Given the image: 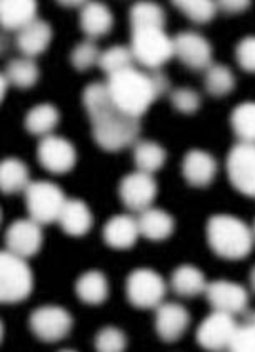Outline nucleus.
<instances>
[{
    "instance_id": "58836bf2",
    "label": "nucleus",
    "mask_w": 255,
    "mask_h": 352,
    "mask_svg": "<svg viewBox=\"0 0 255 352\" xmlns=\"http://www.w3.org/2000/svg\"><path fill=\"white\" fill-rule=\"evenodd\" d=\"M235 56H237V62L245 72H254L255 69V38L254 37H245L244 41L239 42L237 50H235Z\"/></svg>"
},
{
    "instance_id": "5701e85b",
    "label": "nucleus",
    "mask_w": 255,
    "mask_h": 352,
    "mask_svg": "<svg viewBox=\"0 0 255 352\" xmlns=\"http://www.w3.org/2000/svg\"><path fill=\"white\" fill-rule=\"evenodd\" d=\"M113 25L112 12L99 2H87L80 12V27L90 38L102 37L111 32Z\"/></svg>"
},
{
    "instance_id": "39448f33",
    "label": "nucleus",
    "mask_w": 255,
    "mask_h": 352,
    "mask_svg": "<svg viewBox=\"0 0 255 352\" xmlns=\"http://www.w3.org/2000/svg\"><path fill=\"white\" fill-rule=\"evenodd\" d=\"M131 52L145 69L159 70L174 57V44L164 29H133Z\"/></svg>"
},
{
    "instance_id": "2eb2a0df",
    "label": "nucleus",
    "mask_w": 255,
    "mask_h": 352,
    "mask_svg": "<svg viewBox=\"0 0 255 352\" xmlns=\"http://www.w3.org/2000/svg\"><path fill=\"white\" fill-rule=\"evenodd\" d=\"M237 326L232 314L214 311L197 329V342L207 351H222L229 346L232 332Z\"/></svg>"
},
{
    "instance_id": "c9c22d12",
    "label": "nucleus",
    "mask_w": 255,
    "mask_h": 352,
    "mask_svg": "<svg viewBox=\"0 0 255 352\" xmlns=\"http://www.w3.org/2000/svg\"><path fill=\"white\" fill-rule=\"evenodd\" d=\"M227 349L234 352H252L255 349V326L252 316L242 326H235Z\"/></svg>"
},
{
    "instance_id": "f257e3e1",
    "label": "nucleus",
    "mask_w": 255,
    "mask_h": 352,
    "mask_svg": "<svg viewBox=\"0 0 255 352\" xmlns=\"http://www.w3.org/2000/svg\"><path fill=\"white\" fill-rule=\"evenodd\" d=\"M82 99L92 124L93 139L104 151L117 152L135 144L140 134L139 119L124 114L113 104L105 84L93 82L87 85Z\"/></svg>"
},
{
    "instance_id": "a211bd4d",
    "label": "nucleus",
    "mask_w": 255,
    "mask_h": 352,
    "mask_svg": "<svg viewBox=\"0 0 255 352\" xmlns=\"http://www.w3.org/2000/svg\"><path fill=\"white\" fill-rule=\"evenodd\" d=\"M37 19V2L34 0H3L0 2V27L7 32H21Z\"/></svg>"
},
{
    "instance_id": "a19ab883",
    "label": "nucleus",
    "mask_w": 255,
    "mask_h": 352,
    "mask_svg": "<svg viewBox=\"0 0 255 352\" xmlns=\"http://www.w3.org/2000/svg\"><path fill=\"white\" fill-rule=\"evenodd\" d=\"M7 87H9V82H7L5 76H3V74H0V102H2V100H3V96H5Z\"/></svg>"
},
{
    "instance_id": "a18cd8bd",
    "label": "nucleus",
    "mask_w": 255,
    "mask_h": 352,
    "mask_svg": "<svg viewBox=\"0 0 255 352\" xmlns=\"http://www.w3.org/2000/svg\"><path fill=\"white\" fill-rule=\"evenodd\" d=\"M0 221H2V210H0Z\"/></svg>"
},
{
    "instance_id": "dca6fc26",
    "label": "nucleus",
    "mask_w": 255,
    "mask_h": 352,
    "mask_svg": "<svg viewBox=\"0 0 255 352\" xmlns=\"http://www.w3.org/2000/svg\"><path fill=\"white\" fill-rule=\"evenodd\" d=\"M155 309V329L159 338L166 342L179 341L190 322L187 309L175 302H162Z\"/></svg>"
},
{
    "instance_id": "9d476101",
    "label": "nucleus",
    "mask_w": 255,
    "mask_h": 352,
    "mask_svg": "<svg viewBox=\"0 0 255 352\" xmlns=\"http://www.w3.org/2000/svg\"><path fill=\"white\" fill-rule=\"evenodd\" d=\"M207 300L214 311L227 312V314H245L249 312V292L242 285L229 283V280H214L206 285Z\"/></svg>"
},
{
    "instance_id": "7c9ffc66",
    "label": "nucleus",
    "mask_w": 255,
    "mask_h": 352,
    "mask_svg": "<svg viewBox=\"0 0 255 352\" xmlns=\"http://www.w3.org/2000/svg\"><path fill=\"white\" fill-rule=\"evenodd\" d=\"M206 91L214 97H223L230 94L235 87V77L227 65L210 64L206 69Z\"/></svg>"
},
{
    "instance_id": "e433bc0d",
    "label": "nucleus",
    "mask_w": 255,
    "mask_h": 352,
    "mask_svg": "<svg viewBox=\"0 0 255 352\" xmlns=\"http://www.w3.org/2000/svg\"><path fill=\"white\" fill-rule=\"evenodd\" d=\"M96 347L100 352H119L127 347L125 334L117 327H104L96 338Z\"/></svg>"
},
{
    "instance_id": "4468645a",
    "label": "nucleus",
    "mask_w": 255,
    "mask_h": 352,
    "mask_svg": "<svg viewBox=\"0 0 255 352\" xmlns=\"http://www.w3.org/2000/svg\"><path fill=\"white\" fill-rule=\"evenodd\" d=\"M174 56L194 70H206L212 64V47L206 37L197 32H180L172 38Z\"/></svg>"
},
{
    "instance_id": "aec40b11",
    "label": "nucleus",
    "mask_w": 255,
    "mask_h": 352,
    "mask_svg": "<svg viewBox=\"0 0 255 352\" xmlns=\"http://www.w3.org/2000/svg\"><path fill=\"white\" fill-rule=\"evenodd\" d=\"M50 41H52V27L45 21L35 19L32 23H29L21 32H17L15 44L27 58H34L45 52Z\"/></svg>"
},
{
    "instance_id": "20e7f679",
    "label": "nucleus",
    "mask_w": 255,
    "mask_h": 352,
    "mask_svg": "<svg viewBox=\"0 0 255 352\" xmlns=\"http://www.w3.org/2000/svg\"><path fill=\"white\" fill-rule=\"evenodd\" d=\"M34 276L25 259L0 250V304L22 302L30 296Z\"/></svg>"
},
{
    "instance_id": "37998d69",
    "label": "nucleus",
    "mask_w": 255,
    "mask_h": 352,
    "mask_svg": "<svg viewBox=\"0 0 255 352\" xmlns=\"http://www.w3.org/2000/svg\"><path fill=\"white\" fill-rule=\"evenodd\" d=\"M5 44H7V38L5 37H0V54L5 50Z\"/></svg>"
},
{
    "instance_id": "6e6552de",
    "label": "nucleus",
    "mask_w": 255,
    "mask_h": 352,
    "mask_svg": "<svg viewBox=\"0 0 255 352\" xmlns=\"http://www.w3.org/2000/svg\"><path fill=\"white\" fill-rule=\"evenodd\" d=\"M72 316L64 307L44 306L35 309L29 319V326L35 338L44 342L62 341L72 329Z\"/></svg>"
},
{
    "instance_id": "b1692460",
    "label": "nucleus",
    "mask_w": 255,
    "mask_h": 352,
    "mask_svg": "<svg viewBox=\"0 0 255 352\" xmlns=\"http://www.w3.org/2000/svg\"><path fill=\"white\" fill-rule=\"evenodd\" d=\"M29 184V169L21 159L9 157L0 160V192L7 195L22 192Z\"/></svg>"
},
{
    "instance_id": "6ab92c4d",
    "label": "nucleus",
    "mask_w": 255,
    "mask_h": 352,
    "mask_svg": "<svg viewBox=\"0 0 255 352\" xmlns=\"http://www.w3.org/2000/svg\"><path fill=\"white\" fill-rule=\"evenodd\" d=\"M62 230L69 236H85L92 228V212L84 201L78 199H65L60 214L57 217Z\"/></svg>"
},
{
    "instance_id": "393cba45",
    "label": "nucleus",
    "mask_w": 255,
    "mask_h": 352,
    "mask_svg": "<svg viewBox=\"0 0 255 352\" xmlns=\"http://www.w3.org/2000/svg\"><path fill=\"white\" fill-rule=\"evenodd\" d=\"M78 299L90 306H99L109 296L107 277L100 271H89L78 277L76 284Z\"/></svg>"
},
{
    "instance_id": "79ce46f5",
    "label": "nucleus",
    "mask_w": 255,
    "mask_h": 352,
    "mask_svg": "<svg viewBox=\"0 0 255 352\" xmlns=\"http://www.w3.org/2000/svg\"><path fill=\"white\" fill-rule=\"evenodd\" d=\"M60 6H70V7H77V6H84L87 2H58Z\"/></svg>"
},
{
    "instance_id": "72a5a7b5",
    "label": "nucleus",
    "mask_w": 255,
    "mask_h": 352,
    "mask_svg": "<svg viewBox=\"0 0 255 352\" xmlns=\"http://www.w3.org/2000/svg\"><path fill=\"white\" fill-rule=\"evenodd\" d=\"M172 3L195 23L210 22L217 12V6L210 0H175Z\"/></svg>"
},
{
    "instance_id": "ddd939ff",
    "label": "nucleus",
    "mask_w": 255,
    "mask_h": 352,
    "mask_svg": "<svg viewBox=\"0 0 255 352\" xmlns=\"http://www.w3.org/2000/svg\"><path fill=\"white\" fill-rule=\"evenodd\" d=\"M120 199L124 206L133 212H142L148 209L154 202L157 195V182L152 174L145 172H133V174L125 175L119 187Z\"/></svg>"
},
{
    "instance_id": "f3484780",
    "label": "nucleus",
    "mask_w": 255,
    "mask_h": 352,
    "mask_svg": "<svg viewBox=\"0 0 255 352\" xmlns=\"http://www.w3.org/2000/svg\"><path fill=\"white\" fill-rule=\"evenodd\" d=\"M215 172H217V160L209 152L194 148L184 157L182 174L190 186L207 187L214 181Z\"/></svg>"
},
{
    "instance_id": "4c0bfd02",
    "label": "nucleus",
    "mask_w": 255,
    "mask_h": 352,
    "mask_svg": "<svg viewBox=\"0 0 255 352\" xmlns=\"http://www.w3.org/2000/svg\"><path fill=\"white\" fill-rule=\"evenodd\" d=\"M170 102L182 114H194L200 107V96L194 89L180 87L170 92Z\"/></svg>"
},
{
    "instance_id": "bb28decb",
    "label": "nucleus",
    "mask_w": 255,
    "mask_h": 352,
    "mask_svg": "<svg viewBox=\"0 0 255 352\" xmlns=\"http://www.w3.org/2000/svg\"><path fill=\"white\" fill-rule=\"evenodd\" d=\"M167 152L160 144L152 142V140H140L133 147V160L137 164V169L145 174H154L162 169L166 164Z\"/></svg>"
},
{
    "instance_id": "f8f14e48",
    "label": "nucleus",
    "mask_w": 255,
    "mask_h": 352,
    "mask_svg": "<svg viewBox=\"0 0 255 352\" xmlns=\"http://www.w3.org/2000/svg\"><path fill=\"white\" fill-rule=\"evenodd\" d=\"M37 157L42 167L52 174H65L76 166V147L69 140L57 135H45L37 148Z\"/></svg>"
},
{
    "instance_id": "ea45409f",
    "label": "nucleus",
    "mask_w": 255,
    "mask_h": 352,
    "mask_svg": "<svg viewBox=\"0 0 255 352\" xmlns=\"http://www.w3.org/2000/svg\"><path fill=\"white\" fill-rule=\"evenodd\" d=\"M215 6L221 7L223 12H229V14H234V12L245 10L247 7L250 6V2H241V0H237V2H217V3H215Z\"/></svg>"
},
{
    "instance_id": "9b49d317",
    "label": "nucleus",
    "mask_w": 255,
    "mask_h": 352,
    "mask_svg": "<svg viewBox=\"0 0 255 352\" xmlns=\"http://www.w3.org/2000/svg\"><path fill=\"white\" fill-rule=\"evenodd\" d=\"M42 241H44L42 226L32 219H21V221L12 222L5 232L7 250L22 259L35 256L42 248Z\"/></svg>"
},
{
    "instance_id": "c85d7f7f",
    "label": "nucleus",
    "mask_w": 255,
    "mask_h": 352,
    "mask_svg": "<svg viewBox=\"0 0 255 352\" xmlns=\"http://www.w3.org/2000/svg\"><path fill=\"white\" fill-rule=\"evenodd\" d=\"M5 79L9 84L15 85L19 89H30L38 80L37 64L34 58H12L9 64L5 65V72H3Z\"/></svg>"
},
{
    "instance_id": "4be33fe9",
    "label": "nucleus",
    "mask_w": 255,
    "mask_h": 352,
    "mask_svg": "<svg viewBox=\"0 0 255 352\" xmlns=\"http://www.w3.org/2000/svg\"><path fill=\"white\" fill-rule=\"evenodd\" d=\"M137 226H139V234H142L145 239L164 241V239L172 236L175 222L170 214H167L166 210L148 207V209L140 212L139 219H137Z\"/></svg>"
},
{
    "instance_id": "c756f323",
    "label": "nucleus",
    "mask_w": 255,
    "mask_h": 352,
    "mask_svg": "<svg viewBox=\"0 0 255 352\" xmlns=\"http://www.w3.org/2000/svg\"><path fill=\"white\" fill-rule=\"evenodd\" d=\"M166 12L154 2H137L131 9V27L133 29H164Z\"/></svg>"
},
{
    "instance_id": "cd10ccee",
    "label": "nucleus",
    "mask_w": 255,
    "mask_h": 352,
    "mask_svg": "<svg viewBox=\"0 0 255 352\" xmlns=\"http://www.w3.org/2000/svg\"><path fill=\"white\" fill-rule=\"evenodd\" d=\"M60 114L52 104H38L30 109L25 117V129L32 135H50V132L57 127Z\"/></svg>"
},
{
    "instance_id": "1a4fd4ad",
    "label": "nucleus",
    "mask_w": 255,
    "mask_h": 352,
    "mask_svg": "<svg viewBox=\"0 0 255 352\" xmlns=\"http://www.w3.org/2000/svg\"><path fill=\"white\" fill-rule=\"evenodd\" d=\"M227 172L232 186L247 197L255 194V147L254 144L239 142L230 148L227 157Z\"/></svg>"
},
{
    "instance_id": "2f4dec72",
    "label": "nucleus",
    "mask_w": 255,
    "mask_h": 352,
    "mask_svg": "<svg viewBox=\"0 0 255 352\" xmlns=\"http://www.w3.org/2000/svg\"><path fill=\"white\" fill-rule=\"evenodd\" d=\"M230 124L241 142L254 144L255 140V105L244 102L234 109Z\"/></svg>"
},
{
    "instance_id": "f03ea898",
    "label": "nucleus",
    "mask_w": 255,
    "mask_h": 352,
    "mask_svg": "<svg viewBox=\"0 0 255 352\" xmlns=\"http://www.w3.org/2000/svg\"><path fill=\"white\" fill-rule=\"evenodd\" d=\"M109 94L113 104L124 114L140 119L159 97L168 91V79L159 70H139L129 67L109 76Z\"/></svg>"
},
{
    "instance_id": "423d86ee",
    "label": "nucleus",
    "mask_w": 255,
    "mask_h": 352,
    "mask_svg": "<svg viewBox=\"0 0 255 352\" xmlns=\"http://www.w3.org/2000/svg\"><path fill=\"white\" fill-rule=\"evenodd\" d=\"M25 202L30 219L41 226L56 222L65 202V195L56 184L47 181L30 182L27 186Z\"/></svg>"
},
{
    "instance_id": "473e14b6",
    "label": "nucleus",
    "mask_w": 255,
    "mask_h": 352,
    "mask_svg": "<svg viewBox=\"0 0 255 352\" xmlns=\"http://www.w3.org/2000/svg\"><path fill=\"white\" fill-rule=\"evenodd\" d=\"M133 62L135 60H133L131 49L122 45H115L100 54L99 67L104 70L107 76H113V74L120 72V70L133 67Z\"/></svg>"
},
{
    "instance_id": "f704fd0d",
    "label": "nucleus",
    "mask_w": 255,
    "mask_h": 352,
    "mask_svg": "<svg viewBox=\"0 0 255 352\" xmlns=\"http://www.w3.org/2000/svg\"><path fill=\"white\" fill-rule=\"evenodd\" d=\"M100 50L93 41H84L76 45V49L70 54V62L78 72H85L96 64H99Z\"/></svg>"
},
{
    "instance_id": "7ed1b4c3",
    "label": "nucleus",
    "mask_w": 255,
    "mask_h": 352,
    "mask_svg": "<svg viewBox=\"0 0 255 352\" xmlns=\"http://www.w3.org/2000/svg\"><path fill=\"white\" fill-rule=\"evenodd\" d=\"M207 241L219 257L229 261L244 259L254 245L252 230L234 216H212L207 222Z\"/></svg>"
},
{
    "instance_id": "c03bdc74",
    "label": "nucleus",
    "mask_w": 255,
    "mask_h": 352,
    "mask_svg": "<svg viewBox=\"0 0 255 352\" xmlns=\"http://www.w3.org/2000/svg\"><path fill=\"white\" fill-rule=\"evenodd\" d=\"M2 338H3V324L2 320H0V342H2Z\"/></svg>"
},
{
    "instance_id": "a878e982",
    "label": "nucleus",
    "mask_w": 255,
    "mask_h": 352,
    "mask_svg": "<svg viewBox=\"0 0 255 352\" xmlns=\"http://www.w3.org/2000/svg\"><path fill=\"white\" fill-rule=\"evenodd\" d=\"M206 277L194 265H180L172 274V289L180 297H195L206 291Z\"/></svg>"
},
{
    "instance_id": "412c9836",
    "label": "nucleus",
    "mask_w": 255,
    "mask_h": 352,
    "mask_svg": "<svg viewBox=\"0 0 255 352\" xmlns=\"http://www.w3.org/2000/svg\"><path fill=\"white\" fill-rule=\"evenodd\" d=\"M139 237V226L137 219L132 216H115L104 226V241L105 244L113 249H129L132 248Z\"/></svg>"
},
{
    "instance_id": "0eeeda50",
    "label": "nucleus",
    "mask_w": 255,
    "mask_h": 352,
    "mask_svg": "<svg viewBox=\"0 0 255 352\" xmlns=\"http://www.w3.org/2000/svg\"><path fill=\"white\" fill-rule=\"evenodd\" d=\"M127 299L133 307L155 309L164 302L167 287L162 277L152 269H135L127 277Z\"/></svg>"
}]
</instances>
